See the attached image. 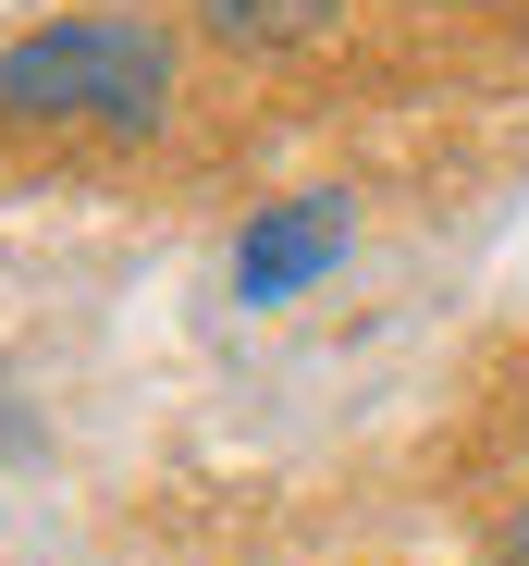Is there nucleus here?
Segmentation results:
<instances>
[{
  "label": "nucleus",
  "instance_id": "f257e3e1",
  "mask_svg": "<svg viewBox=\"0 0 529 566\" xmlns=\"http://www.w3.org/2000/svg\"><path fill=\"white\" fill-rule=\"evenodd\" d=\"M0 124L25 136H160L172 124V38L136 13H62L0 50Z\"/></svg>",
  "mask_w": 529,
  "mask_h": 566
},
{
  "label": "nucleus",
  "instance_id": "7ed1b4c3",
  "mask_svg": "<svg viewBox=\"0 0 529 566\" xmlns=\"http://www.w3.org/2000/svg\"><path fill=\"white\" fill-rule=\"evenodd\" d=\"M198 25L246 62H272V50H320L345 25V0H198Z\"/></svg>",
  "mask_w": 529,
  "mask_h": 566
},
{
  "label": "nucleus",
  "instance_id": "20e7f679",
  "mask_svg": "<svg viewBox=\"0 0 529 566\" xmlns=\"http://www.w3.org/2000/svg\"><path fill=\"white\" fill-rule=\"evenodd\" d=\"M493 566H529V505L505 517V542H493Z\"/></svg>",
  "mask_w": 529,
  "mask_h": 566
},
{
  "label": "nucleus",
  "instance_id": "f03ea898",
  "mask_svg": "<svg viewBox=\"0 0 529 566\" xmlns=\"http://www.w3.org/2000/svg\"><path fill=\"white\" fill-rule=\"evenodd\" d=\"M358 247V210L332 198V185H308V198H272L246 234H234V296L246 308H284V296H308V283Z\"/></svg>",
  "mask_w": 529,
  "mask_h": 566
}]
</instances>
